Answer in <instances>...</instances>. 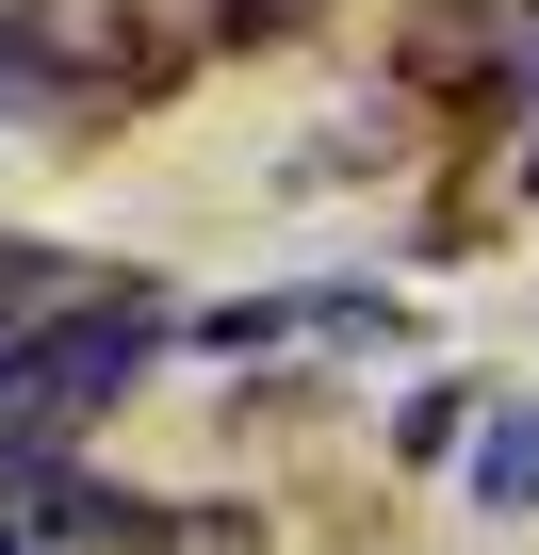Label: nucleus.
<instances>
[{"label": "nucleus", "instance_id": "obj_2", "mask_svg": "<svg viewBox=\"0 0 539 555\" xmlns=\"http://www.w3.org/2000/svg\"><path fill=\"white\" fill-rule=\"evenodd\" d=\"M474 506H506V522L539 506V409H490L474 425Z\"/></svg>", "mask_w": 539, "mask_h": 555}, {"label": "nucleus", "instance_id": "obj_5", "mask_svg": "<svg viewBox=\"0 0 539 555\" xmlns=\"http://www.w3.org/2000/svg\"><path fill=\"white\" fill-rule=\"evenodd\" d=\"M0 555H17V539H0Z\"/></svg>", "mask_w": 539, "mask_h": 555}, {"label": "nucleus", "instance_id": "obj_4", "mask_svg": "<svg viewBox=\"0 0 539 555\" xmlns=\"http://www.w3.org/2000/svg\"><path fill=\"white\" fill-rule=\"evenodd\" d=\"M523 196H539V147H523Z\"/></svg>", "mask_w": 539, "mask_h": 555}, {"label": "nucleus", "instance_id": "obj_1", "mask_svg": "<svg viewBox=\"0 0 539 555\" xmlns=\"http://www.w3.org/2000/svg\"><path fill=\"white\" fill-rule=\"evenodd\" d=\"M147 360H164V295H50L0 344V441H82Z\"/></svg>", "mask_w": 539, "mask_h": 555}, {"label": "nucleus", "instance_id": "obj_3", "mask_svg": "<svg viewBox=\"0 0 539 555\" xmlns=\"http://www.w3.org/2000/svg\"><path fill=\"white\" fill-rule=\"evenodd\" d=\"M50 82H66V50L17 17V0H0V115H17V99H50Z\"/></svg>", "mask_w": 539, "mask_h": 555}]
</instances>
